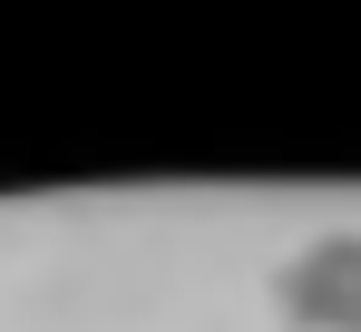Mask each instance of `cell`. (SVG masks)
<instances>
[{
	"instance_id": "1",
	"label": "cell",
	"mask_w": 361,
	"mask_h": 332,
	"mask_svg": "<svg viewBox=\"0 0 361 332\" xmlns=\"http://www.w3.org/2000/svg\"><path fill=\"white\" fill-rule=\"evenodd\" d=\"M274 303L302 332H361V225L312 235L302 254H283L274 264Z\"/></svg>"
}]
</instances>
